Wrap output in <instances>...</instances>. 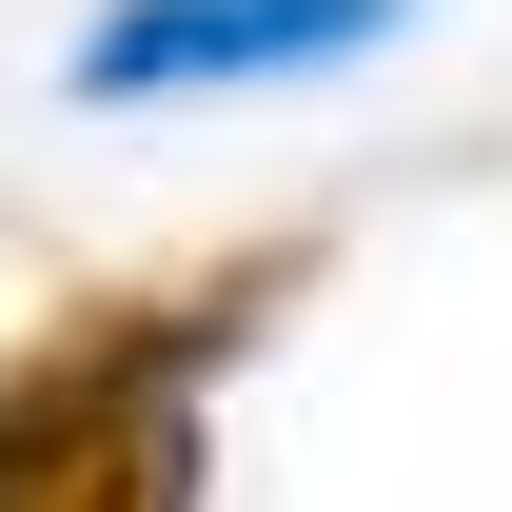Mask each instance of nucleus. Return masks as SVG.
Here are the masks:
<instances>
[{"label": "nucleus", "instance_id": "nucleus-1", "mask_svg": "<svg viewBox=\"0 0 512 512\" xmlns=\"http://www.w3.org/2000/svg\"><path fill=\"white\" fill-rule=\"evenodd\" d=\"M414 0H99L60 40V99H237V79H355Z\"/></svg>", "mask_w": 512, "mask_h": 512}]
</instances>
